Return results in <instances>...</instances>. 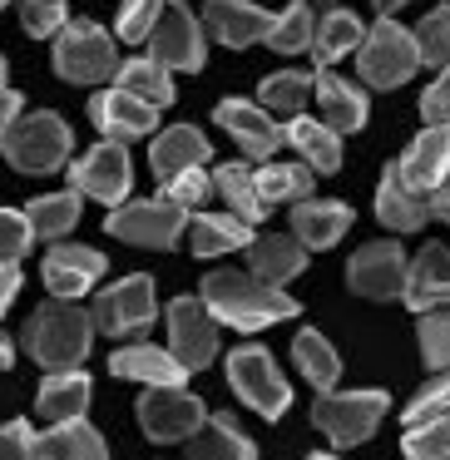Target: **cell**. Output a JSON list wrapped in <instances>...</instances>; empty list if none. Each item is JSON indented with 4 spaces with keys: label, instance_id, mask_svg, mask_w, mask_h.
Segmentation results:
<instances>
[{
    "label": "cell",
    "instance_id": "obj_11",
    "mask_svg": "<svg viewBox=\"0 0 450 460\" xmlns=\"http://www.w3.org/2000/svg\"><path fill=\"white\" fill-rule=\"evenodd\" d=\"M169 351L183 371H203L218 357V322L203 307V297H173L169 302Z\"/></svg>",
    "mask_w": 450,
    "mask_h": 460
},
{
    "label": "cell",
    "instance_id": "obj_43",
    "mask_svg": "<svg viewBox=\"0 0 450 460\" xmlns=\"http://www.w3.org/2000/svg\"><path fill=\"white\" fill-rule=\"evenodd\" d=\"M15 5H21L25 35H35V40H45V35H60L65 25H70V15H65V0H15Z\"/></svg>",
    "mask_w": 450,
    "mask_h": 460
},
{
    "label": "cell",
    "instance_id": "obj_38",
    "mask_svg": "<svg viewBox=\"0 0 450 460\" xmlns=\"http://www.w3.org/2000/svg\"><path fill=\"white\" fill-rule=\"evenodd\" d=\"M312 35H317L312 5H307V0H292L282 15H272L268 45H272V50H282V55H297V50H312Z\"/></svg>",
    "mask_w": 450,
    "mask_h": 460
},
{
    "label": "cell",
    "instance_id": "obj_33",
    "mask_svg": "<svg viewBox=\"0 0 450 460\" xmlns=\"http://www.w3.org/2000/svg\"><path fill=\"white\" fill-rule=\"evenodd\" d=\"M361 40H366V25L357 21L351 11H327V21L317 25V35H312V55H317V65H337L341 55L361 50Z\"/></svg>",
    "mask_w": 450,
    "mask_h": 460
},
{
    "label": "cell",
    "instance_id": "obj_41",
    "mask_svg": "<svg viewBox=\"0 0 450 460\" xmlns=\"http://www.w3.org/2000/svg\"><path fill=\"white\" fill-rule=\"evenodd\" d=\"M410 35H416L420 65H430V70H450V5H436V11H430Z\"/></svg>",
    "mask_w": 450,
    "mask_h": 460
},
{
    "label": "cell",
    "instance_id": "obj_35",
    "mask_svg": "<svg viewBox=\"0 0 450 460\" xmlns=\"http://www.w3.org/2000/svg\"><path fill=\"white\" fill-rule=\"evenodd\" d=\"M292 357H297V367H302V376L312 381L317 391H331L337 386V376H341V357L331 351V341L322 337V332H297V341H292Z\"/></svg>",
    "mask_w": 450,
    "mask_h": 460
},
{
    "label": "cell",
    "instance_id": "obj_12",
    "mask_svg": "<svg viewBox=\"0 0 450 460\" xmlns=\"http://www.w3.org/2000/svg\"><path fill=\"white\" fill-rule=\"evenodd\" d=\"M347 288L371 302L401 297V288H406V252H401V243L396 238L361 243L347 262Z\"/></svg>",
    "mask_w": 450,
    "mask_h": 460
},
{
    "label": "cell",
    "instance_id": "obj_23",
    "mask_svg": "<svg viewBox=\"0 0 450 460\" xmlns=\"http://www.w3.org/2000/svg\"><path fill=\"white\" fill-rule=\"evenodd\" d=\"M208 154H213L208 139H203L193 124H173V129H163L159 139H154L149 169H154V179H159V183H169V179H179V173H189V169H203Z\"/></svg>",
    "mask_w": 450,
    "mask_h": 460
},
{
    "label": "cell",
    "instance_id": "obj_48",
    "mask_svg": "<svg viewBox=\"0 0 450 460\" xmlns=\"http://www.w3.org/2000/svg\"><path fill=\"white\" fill-rule=\"evenodd\" d=\"M40 436L31 430V420H5L0 426V460H35Z\"/></svg>",
    "mask_w": 450,
    "mask_h": 460
},
{
    "label": "cell",
    "instance_id": "obj_56",
    "mask_svg": "<svg viewBox=\"0 0 450 460\" xmlns=\"http://www.w3.org/2000/svg\"><path fill=\"white\" fill-rule=\"evenodd\" d=\"M312 460H341V456H312Z\"/></svg>",
    "mask_w": 450,
    "mask_h": 460
},
{
    "label": "cell",
    "instance_id": "obj_9",
    "mask_svg": "<svg viewBox=\"0 0 450 460\" xmlns=\"http://www.w3.org/2000/svg\"><path fill=\"white\" fill-rule=\"evenodd\" d=\"M228 386L268 420H278L282 411L292 406V391H287V381H282V371H278V357H272L268 347L228 351Z\"/></svg>",
    "mask_w": 450,
    "mask_h": 460
},
{
    "label": "cell",
    "instance_id": "obj_34",
    "mask_svg": "<svg viewBox=\"0 0 450 460\" xmlns=\"http://www.w3.org/2000/svg\"><path fill=\"white\" fill-rule=\"evenodd\" d=\"M114 80H119L114 90L134 94V100L154 104V110H169V104H173V80H169V70H163V65H154V60L119 65V70H114Z\"/></svg>",
    "mask_w": 450,
    "mask_h": 460
},
{
    "label": "cell",
    "instance_id": "obj_53",
    "mask_svg": "<svg viewBox=\"0 0 450 460\" xmlns=\"http://www.w3.org/2000/svg\"><path fill=\"white\" fill-rule=\"evenodd\" d=\"M371 5H376V11H381V15H396V11H401V5H410V0H371Z\"/></svg>",
    "mask_w": 450,
    "mask_h": 460
},
{
    "label": "cell",
    "instance_id": "obj_6",
    "mask_svg": "<svg viewBox=\"0 0 450 460\" xmlns=\"http://www.w3.org/2000/svg\"><path fill=\"white\" fill-rule=\"evenodd\" d=\"M386 411H391V396L376 391V386H366V391H327V396H317L312 420H317V430L331 440V446H357V440H366L371 430L381 426Z\"/></svg>",
    "mask_w": 450,
    "mask_h": 460
},
{
    "label": "cell",
    "instance_id": "obj_19",
    "mask_svg": "<svg viewBox=\"0 0 450 460\" xmlns=\"http://www.w3.org/2000/svg\"><path fill=\"white\" fill-rule=\"evenodd\" d=\"M401 297H406V307H416V312L446 307L450 302V248L426 243V248L406 262V288H401Z\"/></svg>",
    "mask_w": 450,
    "mask_h": 460
},
{
    "label": "cell",
    "instance_id": "obj_10",
    "mask_svg": "<svg viewBox=\"0 0 450 460\" xmlns=\"http://www.w3.org/2000/svg\"><path fill=\"white\" fill-rule=\"evenodd\" d=\"M208 406L183 386H149L139 396V426L149 440H189L193 430H203Z\"/></svg>",
    "mask_w": 450,
    "mask_h": 460
},
{
    "label": "cell",
    "instance_id": "obj_4",
    "mask_svg": "<svg viewBox=\"0 0 450 460\" xmlns=\"http://www.w3.org/2000/svg\"><path fill=\"white\" fill-rule=\"evenodd\" d=\"M0 149L21 173H55L70 159V124L60 114H21Z\"/></svg>",
    "mask_w": 450,
    "mask_h": 460
},
{
    "label": "cell",
    "instance_id": "obj_13",
    "mask_svg": "<svg viewBox=\"0 0 450 460\" xmlns=\"http://www.w3.org/2000/svg\"><path fill=\"white\" fill-rule=\"evenodd\" d=\"M203 35H208V31H203L183 5H169L144 45H149V60L154 65L189 75V70H203V60H208V40H203Z\"/></svg>",
    "mask_w": 450,
    "mask_h": 460
},
{
    "label": "cell",
    "instance_id": "obj_52",
    "mask_svg": "<svg viewBox=\"0 0 450 460\" xmlns=\"http://www.w3.org/2000/svg\"><path fill=\"white\" fill-rule=\"evenodd\" d=\"M430 213H436V218H446V223H450V179L440 183L436 193H430Z\"/></svg>",
    "mask_w": 450,
    "mask_h": 460
},
{
    "label": "cell",
    "instance_id": "obj_5",
    "mask_svg": "<svg viewBox=\"0 0 450 460\" xmlns=\"http://www.w3.org/2000/svg\"><path fill=\"white\" fill-rule=\"evenodd\" d=\"M104 233L134 243V248H154V252H169L179 248V238L189 233V213L169 199H139V203H119L110 208L104 218Z\"/></svg>",
    "mask_w": 450,
    "mask_h": 460
},
{
    "label": "cell",
    "instance_id": "obj_25",
    "mask_svg": "<svg viewBox=\"0 0 450 460\" xmlns=\"http://www.w3.org/2000/svg\"><path fill=\"white\" fill-rule=\"evenodd\" d=\"M110 371L124 381H144V386H183V376H189L169 347L159 351V347H149V341H134V347L114 351Z\"/></svg>",
    "mask_w": 450,
    "mask_h": 460
},
{
    "label": "cell",
    "instance_id": "obj_49",
    "mask_svg": "<svg viewBox=\"0 0 450 460\" xmlns=\"http://www.w3.org/2000/svg\"><path fill=\"white\" fill-rule=\"evenodd\" d=\"M420 114H426V124H450V70H440L436 84L420 94Z\"/></svg>",
    "mask_w": 450,
    "mask_h": 460
},
{
    "label": "cell",
    "instance_id": "obj_14",
    "mask_svg": "<svg viewBox=\"0 0 450 460\" xmlns=\"http://www.w3.org/2000/svg\"><path fill=\"white\" fill-rule=\"evenodd\" d=\"M70 183L80 193H90V199L110 203V208H119V203H129V189H134V169H129V154H124V144H94L90 154H84L80 164H70Z\"/></svg>",
    "mask_w": 450,
    "mask_h": 460
},
{
    "label": "cell",
    "instance_id": "obj_28",
    "mask_svg": "<svg viewBox=\"0 0 450 460\" xmlns=\"http://www.w3.org/2000/svg\"><path fill=\"white\" fill-rule=\"evenodd\" d=\"M35 460H110V446L80 416V420H60L55 430H45L40 446H35Z\"/></svg>",
    "mask_w": 450,
    "mask_h": 460
},
{
    "label": "cell",
    "instance_id": "obj_17",
    "mask_svg": "<svg viewBox=\"0 0 450 460\" xmlns=\"http://www.w3.org/2000/svg\"><path fill=\"white\" fill-rule=\"evenodd\" d=\"M104 268H110L104 252L60 243V248H50V258H45V288H50L55 297H65V302H80L84 292L104 278Z\"/></svg>",
    "mask_w": 450,
    "mask_h": 460
},
{
    "label": "cell",
    "instance_id": "obj_22",
    "mask_svg": "<svg viewBox=\"0 0 450 460\" xmlns=\"http://www.w3.org/2000/svg\"><path fill=\"white\" fill-rule=\"evenodd\" d=\"M302 268H307V248L292 233H258L248 243V272L272 282V288H287Z\"/></svg>",
    "mask_w": 450,
    "mask_h": 460
},
{
    "label": "cell",
    "instance_id": "obj_32",
    "mask_svg": "<svg viewBox=\"0 0 450 460\" xmlns=\"http://www.w3.org/2000/svg\"><path fill=\"white\" fill-rule=\"evenodd\" d=\"M213 193H218V199L228 203V213H238L243 223H258L262 213H268V203H262V193H258V173H252L248 164H223V169L213 173Z\"/></svg>",
    "mask_w": 450,
    "mask_h": 460
},
{
    "label": "cell",
    "instance_id": "obj_21",
    "mask_svg": "<svg viewBox=\"0 0 450 460\" xmlns=\"http://www.w3.org/2000/svg\"><path fill=\"white\" fill-rule=\"evenodd\" d=\"M376 218L386 223L391 233H416L430 223V193L410 189L406 179H401L396 164H386V173H381V189H376Z\"/></svg>",
    "mask_w": 450,
    "mask_h": 460
},
{
    "label": "cell",
    "instance_id": "obj_50",
    "mask_svg": "<svg viewBox=\"0 0 450 460\" xmlns=\"http://www.w3.org/2000/svg\"><path fill=\"white\" fill-rule=\"evenodd\" d=\"M15 292H21V262H0V317L15 302Z\"/></svg>",
    "mask_w": 450,
    "mask_h": 460
},
{
    "label": "cell",
    "instance_id": "obj_47",
    "mask_svg": "<svg viewBox=\"0 0 450 460\" xmlns=\"http://www.w3.org/2000/svg\"><path fill=\"white\" fill-rule=\"evenodd\" d=\"M440 411H450V371H436V381H426V386L410 396L406 426H416V420H426V416H440Z\"/></svg>",
    "mask_w": 450,
    "mask_h": 460
},
{
    "label": "cell",
    "instance_id": "obj_26",
    "mask_svg": "<svg viewBox=\"0 0 450 460\" xmlns=\"http://www.w3.org/2000/svg\"><path fill=\"white\" fill-rule=\"evenodd\" d=\"M252 233L238 213H193L189 218V248L193 258H223V252L248 248Z\"/></svg>",
    "mask_w": 450,
    "mask_h": 460
},
{
    "label": "cell",
    "instance_id": "obj_37",
    "mask_svg": "<svg viewBox=\"0 0 450 460\" xmlns=\"http://www.w3.org/2000/svg\"><path fill=\"white\" fill-rule=\"evenodd\" d=\"M258 193L262 203H302L312 193V169L307 164H262L258 169Z\"/></svg>",
    "mask_w": 450,
    "mask_h": 460
},
{
    "label": "cell",
    "instance_id": "obj_51",
    "mask_svg": "<svg viewBox=\"0 0 450 460\" xmlns=\"http://www.w3.org/2000/svg\"><path fill=\"white\" fill-rule=\"evenodd\" d=\"M21 110H25V100L15 90H0V139L11 134V124L21 119Z\"/></svg>",
    "mask_w": 450,
    "mask_h": 460
},
{
    "label": "cell",
    "instance_id": "obj_29",
    "mask_svg": "<svg viewBox=\"0 0 450 460\" xmlns=\"http://www.w3.org/2000/svg\"><path fill=\"white\" fill-rule=\"evenodd\" d=\"M189 460H258V446L243 436L233 416H208L203 430L189 440Z\"/></svg>",
    "mask_w": 450,
    "mask_h": 460
},
{
    "label": "cell",
    "instance_id": "obj_39",
    "mask_svg": "<svg viewBox=\"0 0 450 460\" xmlns=\"http://www.w3.org/2000/svg\"><path fill=\"white\" fill-rule=\"evenodd\" d=\"M312 94V70H278L262 80V110L268 114H292L297 119L302 104Z\"/></svg>",
    "mask_w": 450,
    "mask_h": 460
},
{
    "label": "cell",
    "instance_id": "obj_54",
    "mask_svg": "<svg viewBox=\"0 0 450 460\" xmlns=\"http://www.w3.org/2000/svg\"><path fill=\"white\" fill-rule=\"evenodd\" d=\"M11 361H15V347L5 337H0V371H11Z\"/></svg>",
    "mask_w": 450,
    "mask_h": 460
},
{
    "label": "cell",
    "instance_id": "obj_18",
    "mask_svg": "<svg viewBox=\"0 0 450 460\" xmlns=\"http://www.w3.org/2000/svg\"><path fill=\"white\" fill-rule=\"evenodd\" d=\"M203 31L218 35L228 50H248V45L268 40L272 31V15L252 0H208V11H203Z\"/></svg>",
    "mask_w": 450,
    "mask_h": 460
},
{
    "label": "cell",
    "instance_id": "obj_2",
    "mask_svg": "<svg viewBox=\"0 0 450 460\" xmlns=\"http://www.w3.org/2000/svg\"><path fill=\"white\" fill-rule=\"evenodd\" d=\"M90 337H94L90 312H80V302L55 297V302H45V307H35V317L25 322L21 341L45 371H75L90 357Z\"/></svg>",
    "mask_w": 450,
    "mask_h": 460
},
{
    "label": "cell",
    "instance_id": "obj_15",
    "mask_svg": "<svg viewBox=\"0 0 450 460\" xmlns=\"http://www.w3.org/2000/svg\"><path fill=\"white\" fill-rule=\"evenodd\" d=\"M213 119H218L223 129L233 134V139H238V149L248 154L252 164H268L272 154H278V144H282L278 119H272V114L262 110V104H248V100H223Z\"/></svg>",
    "mask_w": 450,
    "mask_h": 460
},
{
    "label": "cell",
    "instance_id": "obj_31",
    "mask_svg": "<svg viewBox=\"0 0 450 460\" xmlns=\"http://www.w3.org/2000/svg\"><path fill=\"white\" fill-rule=\"evenodd\" d=\"M287 139H292V149L302 154L307 169H317V173H337L341 169V139H337V129H327L322 119L297 114V119L287 124Z\"/></svg>",
    "mask_w": 450,
    "mask_h": 460
},
{
    "label": "cell",
    "instance_id": "obj_30",
    "mask_svg": "<svg viewBox=\"0 0 450 460\" xmlns=\"http://www.w3.org/2000/svg\"><path fill=\"white\" fill-rule=\"evenodd\" d=\"M90 376H84L80 367L75 371H50V376L40 381V416H50L55 426L60 420H80L84 406H90Z\"/></svg>",
    "mask_w": 450,
    "mask_h": 460
},
{
    "label": "cell",
    "instance_id": "obj_3",
    "mask_svg": "<svg viewBox=\"0 0 450 460\" xmlns=\"http://www.w3.org/2000/svg\"><path fill=\"white\" fill-rule=\"evenodd\" d=\"M416 65H420L416 35H410L396 15H381L357 50V70L371 90H396V84H406L410 75H416Z\"/></svg>",
    "mask_w": 450,
    "mask_h": 460
},
{
    "label": "cell",
    "instance_id": "obj_58",
    "mask_svg": "<svg viewBox=\"0 0 450 460\" xmlns=\"http://www.w3.org/2000/svg\"><path fill=\"white\" fill-rule=\"evenodd\" d=\"M173 5H183V0H173Z\"/></svg>",
    "mask_w": 450,
    "mask_h": 460
},
{
    "label": "cell",
    "instance_id": "obj_44",
    "mask_svg": "<svg viewBox=\"0 0 450 460\" xmlns=\"http://www.w3.org/2000/svg\"><path fill=\"white\" fill-rule=\"evenodd\" d=\"M159 15H163V0H119V40L144 45L149 31L159 25Z\"/></svg>",
    "mask_w": 450,
    "mask_h": 460
},
{
    "label": "cell",
    "instance_id": "obj_40",
    "mask_svg": "<svg viewBox=\"0 0 450 460\" xmlns=\"http://www.w3.org/2000/svg\"><path fill=\"white\" fill-rule=\"evenodd\" d=\"M401 450H406V460H450V411L406 426Z\"/></svg>",
    "mask_w": 450,
    "mask_h": 460
},
{
    "label": "cell",
    "instance_id": "obj_8",
    "mask_svg": "<svg viewBox=\"0 0 450 460\" xmlns=\"http://www.w3.org/2000/svg\"><path fill=\"white\" fill-rule=\"evenodd\" d=\"M55 70L70 84H100L119 70V55H114V40L104 35V25L94 21H70L60 35H55Z\"/></svg>",
    "mask_w": 450,
    "mask_h": 460
},
{
    "label": "cell",
    "instance_id": "obj_20",
    "mask_svg": "<svg viewBox=\"0 0 450 460\" xmlns=\"http://www.w3.org/2000/svg\"><path fill=\"white\" fill-rule=\"evenodd\" d=\"M401 179L420 193H436L440 183L450 179V124H426L416 144L406 149V159L396 164Z\"/></svg>",
    "mask_w": 450,
    "mask_h": 460
},
{
    "label": "cell",
    "instance_id": "obj_45",
    "mask_svg": "<svg viewBox=\"0 0 450 460\" xmlns=\"http://www.w3.org/2000/svg\"><path fill=\"white\" fill-rule=\"evenodd\" d=\"M35 243V228L21 208H0V262H21Z\"/></svg>",
    "mask_w": 450,
    "mask_h": 460
},
{
    "label": "cell",
    "instance_id": "obj_7",
    "mask_svg": "<svg viewBox=\"0 0 450 460\" xmlns=\"http://www.w3.org/2000/svg\"><path fill=\"white\" fill-rule=\"evenodd\" d=\"M154 317H159V307H154V278L149 272H134V278L104 288L100 297L90 302L94 332H104V337H114V341L144 337V332L154 327Z\"/></svg>",
    "mask_w": 450,
    "mask_h": 460
},
{
    "label": "cell",
    "instance_id": "obj_16",
    "mask_svg": "<svg viewBox=\"0 0 450 460\" xmlns=\"http://www.w3.org/2000/svg\"><path fill=\"white\" fill-rule=\"evenodd\" d=\"M90 119H94V129H100L110 144H124V139H144V134H154L159 110L144 104V100H134V94H124V90H100L90 100Z\"/></svg>",
    "mask_w": 450,
    "mask_h": 460
},
{
    "label": "cell",
    "instance_id": "obj_55",
    "mask_svg": "<svg viewBox=\"0 0 450 460\" xmlns=\"http://www.w3.org/2000/svg\"><path fill=\"white\" fill-rule=\"evenodd\" d=\"M0 90H5V55H0Z\"/></svg>",
    "mask_w": 450,
    "mask_h": 460
},
{
    "label": "cell",
    "instance_id": "obj_27",
    "mask_svg": "<svg viewBox=\"0 0 450 460\" xmlns=\"http://www.w3.org/2000/svg\"><path fill=\"white\" fill-rule=\"evenodd\" d=\"M312 84H317V104H322V124H327V129L357 134L361 124H366V94H361L357 84H347L341 75H327V70Z\"/></svg>",
    "mask_w": 450,
    "mask_h": 460
},
{
    "label": "cell",
    "instance_id": "obj_36",
    "mask_svg": "<svg viewBox=\"0 0 450 460\" xmlns=\"http://www.w3.org/2000/svg\"><path fill=\"white\" fill-rule=\"evenodd\" d=\"M25 218H31V228L40 233V238H65V233H75V223H80V189L40 193V199L25 208Z\"/></svg>",
    "mask_w": 450,
    "mask_h": 460
},
{
    "label": "cell",
    "instance_id": "obj_42",
    "mask_svg": "<svg viewBox=\"0 0 450 460\" xmlns=\"http://www.w3.org/2000/svg\"><path fill=\"white\" fill-rule=\"evenodd\" d=\"M420 357L430 371H450V312H420Z\"/></svg>",
    "mask_w": 450,
    "mask_h": 460
},
{
    "label": "cell",
    "instance_id": "obj_24",
    "mask_svg": "<svg viewBox=\"0 0 450 460\" xmlns=\"http://www.w3.org/2000/svg\"><path fill=\"white\" fill-rule=\"evenodd\" d=\"M351 228V208L337 199H302L292 203V238L302 248H331Z\"/></svg>",
    "mask_w": 450,
    "mask_h": 460
},
{
    "label": "cell",
    "instance_id": "obj_57",
    "mask_svg": "<svg viewBox=\"0 0 450 460\" xmlns=\"http://www.w3.org/2000/svg\"><path fill=\"white\" fill-rule=\"evenodd\" d=\"M0 11H5V0H0Z\"/></svg>",
    "mask_w": 450,
    "mask_h": 460
},
{
    "label": "cell",
    "instance_id": "obj_46",
    "mask_svg": "<svg viewBox=\"0 0 450 460\" xmlns=\"http://www.w3.org/2000/svg\"><path fill=\"white\" fill-rule=\"evenodd\" d=\"M163 199L179 203L183 213H199L203 199H213V179H208L203 169H189V173H179V179L163 183Z\"/></svg>",
    "mask_w": 450,
    "mask_h": 460
},
{
    "label": "cell",
    "instance_id": "obj_1",
    "mask_svg": "<svg viewBox=\"0 0 450 460\" xmlns=\"http://www.w3.org/2000/svg\"><path fill=\"white\" fill-rule=\"evenodd\" d=\"M203 307L213 312V322H228L238 332H262L302 312L297 297H287L282 288L252 278V272H208L203 278Z\"/></svg>",
    "mask_w": 450,
    "mask_h": 460
}]
</instances>
